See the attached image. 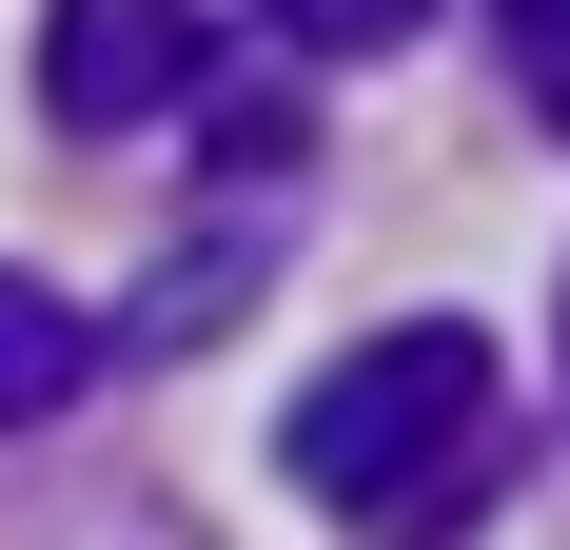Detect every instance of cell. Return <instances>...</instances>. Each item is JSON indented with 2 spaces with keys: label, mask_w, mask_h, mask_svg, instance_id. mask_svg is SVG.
Listing matches in <instances>:
<instances>
[{
  "label": "cell",
  "mask_w": 570,
  "mask_h": 550,
  "mask_svg": "<svg viewBox=\"0 0 570 550\" xmlns=\"http://www.w3.org/2000/svg\"><path fill=\"white\" fill-rule=\"evenodd\" d=\"M295 492L335 511V531L374 550H453L472 511L512 492V374H492V334L472 315H394V334H354L335 374L295 393Z\"/></svg>",
  "instance_id": "1"
},
{
  "label": "cell",
  "mask_w": 570,
  "mask_h": 550,
  "mask_svg": "<svg viewBox=\"0 0 570 550\" xmlns=\"http://www.w3.org/2000/svg\"><path fill=\"white\" fill-rule=\"evenodd\" d=\"M197 99V0H40V118L59 138H138Z\"/></svg>",
  "instance_id": "2"
},
{
  "label": "cell",
  "mask_w": 570,
  "mask_h": 550,
  "mask_svg": "<svg viewBox=\"0 0 570 550\" xmlns=\"http://www.w3.org/2000/svg\"><path fill=\"white\" fill-rule=\"evenodd\" d=\"M79 374H99V334L59 315L40 275H0V433H40V413H59V393H79Z\"/></svg>",
  "instance_id": "3"
},
{
  "label": "cell",
  "mask_w": 570,
  "mask_h": 550,
  "mask_svg": "<svg viewBox=\"0 0 570 550\" xmlns=\"http://www.w3.org/2000/svg\"><path fill=\"white\" fill-rule=\"evenodd\" d=\"M492 59H512V99L570 138V0H492Z\"/></svg>",
  "instance_id": "4"
},
{
  "label": "cell",
  "mask_w": 570,
  "mask_h": 550,
  "mask_svg": "<svg viewBox=\"0 0 570 550\" xmlns=\"http://www.w3.org/2000/svg\"><path fill=\"white\" fill-rule=\"evenodd\" d=\"M276 20H295V40H315V59H394L413 20H433V0H276Z\"/></svg>",
  "instance_id": "5"
},
{
  "label": "cell",
  "mask_w": 570,
  "mask_h": 550,
  "mask_svg": "<svg viewBox=\"0 0 570 550\" xmlns=\"http://www.w3.org/2000/svg\"><path fill=\"white\" fill-rule=\"evenodd\" d=\"M236 295H256V256H236V236H217V256H177V275H158V334H217Z\"/></svg>",
  "instance_id": "6"
},
{
  "label": "cell",
  "mask_w": 570,
  "mask_h": 550,
  "mask_svg": "<svg viewBox=\"0 0 570 550\" xmlns=\"http://www.w3.org/2000/svg\"><path fill=\"white\" fill-rule=\"evenodd\" d=\"M59 550H197V531H177V511H138V492H118V511H79V531H59Z\"/></svg>",
  "instance_id": "7"
}]
</instances>
